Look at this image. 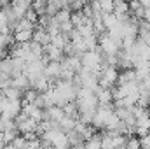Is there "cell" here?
Wrapping results in <instances>:
<instances>
[{
    "label": "cell",
    "instance_id": "1",
    "mask_svg": "<svg viewBox=\"0 0 150 149\" xmlns=\"http://www.w3.org/2000/svg\"><path fill=\"white\" fill-rule=\"evenodd\" d=\"M32 42H37L38 46H42V47H47L49 44H51V35L44 30V28H40V27H35V30H33V35H32Z\"/></svg>",
    "mask_w": 150,
    "mask_h": 149
},
{
    "label": "cell",
    "instance_id": "2",
    "mask_svg": "<svg viewBox=\"0 0 150 149\" xmlns=\"http://www.w3.org/2000/svg\"><path fill=\"white\" fill-rule=\"evenodd\" d=\"M11 7H12L14 16H16L18 19H21V18H25L26 11L32 7V4H30V2H25V0H18V2H12V4H11Z\"/></svg>",
    "mask_w": 150,
    "mask_h": 149
},
{
    "label": "cell",
    "instance_id": "3",
    "mask_svg": "<svg viewBox=\"0 0 150 149\" xmlns=\"http://www.w3.org/2000/svg\"><path fill=\"white\" fill-rule=\"evenodd\" d=\"M131 82H136L134 70H133V69H129V70H120L119 75H117L115 86H124V84H131Z\"/></svg>",
    "mask_w": 150,
    "mask_h": 149
},
{
    "label": "cell",
    "instance_id": "4",
    "mask_svg": "<svg viewBox=\"0 0 150 149\" xmlns=\"http://www.w3.org/2000/svg\"><path fill=\"white\" fill-rule=\"evenodd\" d=\"M75 123L77 121H74V119H70V117H63L58 125H59V132H63V133H68V132H72V130H75Z\"/></svg>",
    "mask_w": 150,
    "mask_h": 149
},
{
    "label": "cell",
    "instance_id": "5",
    "mask_svg": "<svg viewBox=\"0 0 150 149\" xmlns=\"http://www.w3.org/2000/svg\"><path fill=\"white\" fill-rule=\"evenodd\" d=\"M12 86H14V88H18V90H19V91H23V93L30 90V82H28V79H26L25 75L12 79Z\"/></svg>",
    "mask_w": 150,
    "mask_h": 149
},
{
    "label": "cell",
    "instance_id": "6",
    "mask_svg": "<svg viewBox=\"0 0 150 149\" xmlns=\"http://www.w3.org/2000/svg\"><path fill=\"white\" fill-rule=\"evenodd\" d=\"M84 149H101V137H100V133H98V132H96L89 140H86Z\"/></svg>",
    "mask_w": 150,
    "mask_h": 149
},
{
    "label": "cell",
    "instance_id": "7",
    "mask_svg": "<svg viewBox=\"0 0 150 149\" xmlns=\"http://www.w3.org/2000/svg\"><path fill=\"white\" fill-rule=\"evenodd\" d=\"M100 11H101V14H113V2H110V0L100 2Z\"/></svg>",
    "mask_w": 150,
    "mask_h": 149
},
{
    "label": "cell",
    "instance_id": "8",
    "mask_svg": "<svg viewBox=\"0 0 150 149\" xmlns=\"http://www.w3.org/2000/svg\"><path fill=\"white\" fill-rule=\"evenodd\" d=\"M11 34L9 30V23H7V18L4 16V12H0V35H7Z\"/></svg>",
    "mask_w": 150,
    "mask_h": 149
},
{
    "label": "cell",
    "instance_id": "9",
    "mask_svg": "<svg viewBox=\"0 0 150 149\" xmlns=\"http://www.w3.org/2000/svg\"><path fill=\"white\" fill-rule=\"evenodd\" d=\"M0 144H5L4 142V133H0Z\"/></svg>",
    "mask_w": 150,
    "mask_h": 149
},
{
    "label": "cell",
    "instance_id": "10",
    "mask_svg": "<svg viewBox=\"0 0 150 149\" xmlns=\"http://www.w3.org/2000/svg\"><path fill=\"white\" fill-rule=\"evenodd\" d=\"M149 137H150V130H149Z\"/></svg>",
    "mask_w": 150,
    "mask_h": 149
}]
</instances>
